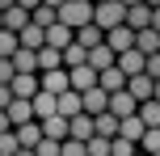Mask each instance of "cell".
<instances>
[{"instance_id":"cell-43","label":"cell","mask_w":160,"mask_h":156,"mask_svg":"<svg viewBox=\"0 0 160 156\" xmlns=\"http://www.w3.org/2000/svg\"><path fill=\"white\" fill-rule=\"evenodd\" d=\"M152 30L160 34V8H152Z\"/></svg>"},{"instance_id":"cell-21","label":"cell","mask_w":160,"mask_h":156,"mask_svg":"<svg viewBox=\"0 0 160 156\" xmlns=\"http://www.w3.org/2000/svg\"><path fill=\"white\" fill-rule=\"evenodd\" d=\"M143 131H148V127H143V118H122V127H118V135H122V139H131V143H135V148H139V139H143Z\"/></svg>"},{"instance_id":"cell-45","label":"cell","mask_w":160,"mask_h":156,"mask_svg":"<svg viewBox=\"0 0 160 156\" xmlns=\"http://www.w3.org/2000/svg\"><path fill=\"white\" fill-rule=\"evenodd\" d=\"M118 4H122V8H135V4H143V0H118Z\"/></svg>"},{"instance_id":"cell-9","label":"cell","mask_w":160,"mask_h":156,"mask_svg":"<svg viewBox=\"0 0 160 156\" xmlns=\"http://www.w3.org/2000/svg\"><path fill=\"white\" fill-rule=\"evenodd\" d=\"M72 42H76V30H68L63 21H55V25L47 30V47H55V51H68Z\"/></svg>"},{"instance_id":"cell-53","label":"cell","mask_w":160,"mask_h":156,"mask_svg":"<svg viewBox=\"0 0 160 156\" xmlns=\"http://www.w3.org/2000/svg\"><path fill=\"white\" fill-rule=\"evenodd\" d=\"M156 156H160V152H156Z\"/></svg>"},{"instance_id":"cell-31","label":"cell","mask_w":160,"mask_h":156,"mask_svg":"<svg viewBox=\"0 0 160 156\" xmlns=\"http://www.w3.org/2000/svg\"><path fill=\"white\" fill-rule=\"evenodd\" d=\"M139 152H143V156H156V152H160V127H156V131H143Z\"/></svg>"},{"instance_id":"cell-35","label":"cell","mask_w":160,"mask_h":156,"mask_svg":"<svg viewBox=\"0 0 160 156\" xmlns=\"http://www.w3.org/2000/svg\"><path fill=\"white\" fill-rule=\"evenodd\" d=\"M110 143H114V139H101V135H93V139H88V156H110Z\"/></svg>"},{"instance_id":"cell-2","label":"cell","mask_w":160,"mask_h":156,"mask_svg":"<svg viewBox=\"0 0 160 156\" xmlns=\"http://www.w3.org/2000/svg\"><path fill=\"white\" fill-rule=\"evenodd\" d=\"M93 25L97 30H118V25H127V8L118 4V0H105V4H93Z\"/></svg>"},{"instance_id":"cell-50","label":"cell","mask_w":160,"mask_h":156,"mask_svg":"<svg viewBox=\"0 0 160 156\" xmlns=\"http://www.w3.org/2000/svg\"><path fill=\"white\" fill-rule=\"evenodd\" d=\"M0 30H4V13H0Z\"/></svg>"},{"instance_id":"cell-38","label":"cell","mask_w":160,"mask_h":156,"mask_svg":"<svg viewBox=\"0 0 160 156\" xmlns=\"http://www.w3.org/2000/svg\"><path fill=\"white\" fill-rule=\"evenodd\" d=\"M13 76H17L13 59H0V84H13Z\"/></svg>"},{"instance_id":"cell-16","label":"cell","mask_w":160,"mask_h":156,"mask_svg":"<svg viewBox=\"0 0 160 156\" xmlns=\"http://www.w3.org/2000/svg\"><path fill=\"white\" fill-rule=\"evenodd\" d=\"M8 123H13V127H25V123H34V101H21V97H13V106H8Z\"/></svg>"},{"instance_id":"cell-15","label":"cell","mask_w":160,"mask_h":156,"mask_svg":"<svg viewBox=\"0 0 160 156\" xmlns=\"http://www.w3.org/2000/svg\"><path fill=\"white\" fill-rule=\"evenodd\" d=\"M17 42H21L25 51H42V47H47V30H38V25L30 21V25H25L21 34H17Z\"/></svg>"},{"instance_id":"cell-39","label":"cell","mask_w":160,"mask_h":156,"mask_svg":"<svg viewBox=\"0 0 160 156\" xmlns=\"http://www.w3.org/2000/svg\"><path fill=\"white\" fill-rule=\"evenodd\" d=\"M152 80H160V55H148V68H143Z\"/></svg>"},{"instance_id":"cell-18","label":"cell","mask_w":160,"mask_h":156,"mask_svg":"<svg viewBox=\"0 0 160 156\" xmlns=\"http://www.w3.org/2000/svg\"><path fill=\"white\" fill-rule=\"evenodd\" d=\"M76 42H80L84 51H97V47H105V30H97V25L88 21L84 30H76Z\"/></svg>"},{"instance_id":"cell-30","label":"cell","mask_w":160,"mask_h":156,"mask_svg":"<svg viewBox=\"0 0 160 156\" xmlns=\"http://www.w3.org/2000/svg\"><path fill=\"white\" fill-rule=\"evenodd\" d=\"M139 118H143L148 131H156L160 127V101H143V106H139Z\"/></svg>"},{"instance_id":"cell-14","label":"cell","mask_w":160,"mask_h":156,"mask_svg":"<svg viewBox=\"0 0 160 156\" xmlns=\"http://www.w3.org/2000/svg\"><path fill=\"white\" fill-rule=\"evenodd\" d=\"M68 80H72V93L97 89V72H93V68H72V72H68Z\"/></svg>"},{"instance_id":"cell-29","label":"cell","mask_w":160,"mask_h":156,"mask_svg":"<svg viewBox=\"0 0 160 156\" xmlns=\"http://www.w3.org/2000/svg\"><path fill=\"white\" fill-rule=\"evenodd\" d=\"M63 68L72 72V68H88V51L80 47V42H72V47L63 51Z\"/></svg>"},{"instance_id":"cell-26","label":"cell","mask_w":160,"mask_h":156,"mask_svg":"<svg viewBox=\"0 0 160 156\" xmlns=\"http://www.w3.org/2000/svg\"><path fill=\"white\" fill-rule=\"evenodd\" d=\"M76 114H84V101H80V93L68 89L63 97H59V118H76Z\"/></svg>"},{"instance_id":"cell-17","label":"cell","mask_w":160,"mask_h":156,"mask_svg":"<svg viewBox=\"0 0 160 156\" xmlns=\"http://www.w3.org/2000/svg\"><path fill=\"white\" fill-rule=\"evenodd\" d=\"M13 135H17V143H21V148H38V143H42V123L13 127Z\"/></svg>"},{"instance_id":"cell-6","label":"cell","mask_w":160,"mask_h":156,"mask_svg":"<svg viewBox=\"0 0 160 156\" xmlns=\"http://www.w3.org/2000/svg\"><path fill=\"white\" fill-rule=\"evenodd\" d=\"M105 47H110L114 55H127V51H135V30H131V25L110 30V34H105Z\"/></svg>"},{"instance_id":"cell-5","label":"cell","mask_w":160,"mask_h":156,"mask_svg":"<svg viewBox=\"0 0 160 156\" xmlns=\"http://www.w3.org/2000/svg\"><path fill=\"white\" fill-rule=\"evenodd\" d=\"M127 93L139 101V106H143V101H156V80H152L148 72H139V76H131V80H127Z\"/></svg>"},{"instance_id":"cell-52","label":"cell","mask_w":160,"mask_h":156,"mask_svg":"<svg viewBox=\"0 0 160 156\" xmlns=\"http://www.w3.org/2000/svg\"><path fill=\"white\" fill-rule=\"evenodd\" d=\"M135 156H143V152H135Z\"/></svg>"},{"instance_id":"cell-20","label":"cell","mask_w":160,"mask_h":156,"mask_svg":"<svg viewBox=\"0 0 160 156\" xmlns=\"http://www.w3.org/2000/svg\"><path fill=\"white\" fill-rule=\"evenodd\" d=\"M135 51L139 55H160V34L156 30H139L135 34Z\"/></svg>"},{"instance_id":"cell-46","label":"cell","mask_w":160,"mask_h":156,"mask_svg":"<svg viewBox=\"0 0 160 156\" xmlns=\"http://www.w3.org/2000/svg\"><path fill=\"white\" fill-rule=\"evenodd\" d=\"M42 4H51V8H63V0H42Z\"/></svg>"},{"instance_id":"cell-32","label":"cell","mask_w":160,"mask_h":156,"mask_svg":"<svg viewBox=\"0 0 160 156\" xmlns=\"http://www.w3.org/2000/svg\"><path fill=\"white\" fill-rule=\"evenodd\" d=\"M17 47H21V42H17V34L0 30V59H13V55H17Z\"/></svg>"},{"instance_id":"cell-10","label":"cell","mask_w":160,"mask_h":156,"mask_svg":"<svg viewBox=\"0 0 160 156\" xmlns=\"http://www.w3.org/2000/svg\"><path fill=\"white\" fill-rule=\"evenodd\" d=\"M97 89H105V93H122L127 89V76L118 72V63L105 68V72H97Z\"/></svg>"},{"instance_id":"cell-28","label":"cell","mask_w":160,"mask_h":156,"mask_svg":"<svg viewBox=\"0 0 160 156\" xmlns=\"http://www.w3.org/2000/svg\"><path fill=\"white\" fill-rule=\"evenodd\" d=\"M30 21L38 25V30H51V25L59 21V8H51V4H38V8L30 13Z\"/></svg>"},{"instance_id":"cell-4","label":"cell","mask_w":160,"mask_h":156,"mask_svg":"<svg viewBox=\"0 0 160 156\" xmlns=\"http://www.w3.org/2000/svg\"><path fill=\"white\" fill-rule=\"evenodd\" d=\"M8 89H13V97H21V101H34V97L42 93V84H38V76H34V72H17Z\"/></svg>"},{"instance_id":"cell-47","label":"cell","mask_w":160,"mask_h":156,"mask_svg":"<svg viewBox=\"0 0 160 156\" xmlns=\"http://www.w3.org/2000/svg\"><path fill=\"white\" fill-rule=\"evenodd\" d=\"M17 156H34V148H17Z\"/></svg>"},{"instance_id":"cell-11","label":"cell","mask_w":160,"mask_h":156,"mask_svg":"<svg viewBox=\"0 0 160 156\" xmlns=\"http://www.w3.org/2000/svg\"><path fill=\"white\" fill-rule=\"evenodd\" d=\"M59 114V97H51V93H38L34 97V123H47V118Z\"/></svg>"},{"instance_id":"cell-24","label":"cell","mask_w":160,"mask_h":156,"mask_svg":"<svg viewBox=\"0 0 160 156\" xmlns=\"http://www.w3.org/2000/svg\"><path fill=\"white\" fill-rule=\"evenodd\" d=\"M42 139H55V143H63L68 139V118H47V123H42Z\"/></svg>"},{"instance_id":"cell-51","label":"cell","mask_w":160,"mask_h":156,"mask_svg":"<svg viewBox=\"0 0 160 156\" xmlns=\"http://www.w3.org/2000/svg\"><path fill=\"white\" fill-rule=\"evenodd\" d=\"M93 4H105V0H93Z\"/></svg>"},{"instance_id":"cell-25","label":"cell","mask_w":160,"mask_h":156,"mask_svg":"<svg viewBox=\"0 0 160 156\" xmlns=\"http://www.w3.org/2000/svg\"><path fill=\"white\" fill-rule=\"evenodd\" d=\"M25 25H30V13H25L21 4H13V8L4 13V30H8V34H21Z\"/></svg>"},{"instance_id":"cell-34","label":"cell","mask_w":160,"mask_h":156,"mask_svg":"<svg viewBox=\"0 0 160 156\" xmlns=\"http://www.w3.org/2000/svg\"><path fill=\"white\" fill-rule=\"evenodd\" d=\"M59 156H88V143H80V139H63Z\"/></svg>"},{"instance_id":"cell-36","label":"cell","mask_w":160,"mask_h":156,"mask_svg":"<svg viewBox=\"0 0 160 156\" xmlns=\"http://www.w3.org/2000/svg\"><path fill=\"white\" fill-rule=\"evenodd\" d=\"M17 148H21V143H17V135H13V131L0 135V156H17Z\"/></svg>"},{"instance_id":"cell-8","label":"cell","mask_w":160,"mask_h":156,"mask_svg":"<svg viewBox=\"0 0 160 156\" xmlns=\"http://www.w3.org/2000/svg\"><path fill=\"white\" fill-rule=\"evenodd\" d=\"M110 114L118 118V123H122V118H135L139 114V101L131 97L127 89H122V93H110Z\"/></svg>"},{"instance_id":"cell-22","label":"cell","mask_w":160,"mask_h":156,"mask_svg":"<svg viewBox=\"0 0 160 156\" xmlns=\"http://www.w3.org/2000/svg\"><path fill=\"white\" fill-rule=\"evenodd\" d=\"M118 63V55H114L110 47H97V51H88V68L93 72H105V68H114Z\"/></svg>"},{"instance_id":"cell-27","label":"cell","mask_w":160,"mask_h":156,"mask_svg":"<svg viewBox=\"0 0 160 156\" xmlns=\"http://www.w3.org/2000/svg\"><path fill=\"white\" fill-rule=\"evenodd\" d=\"M13 68H17V72H34V76H38V51H25V47H17Z\"/></svg>"},{"instance_id":"cell-48","label":"cell","mask_w":160,"mask_h":156,"mask_svg":"<svg viewBox=\"0 0 160 156\" xmlns=\"http://www.w3.org/2000/svg\"><path fill=\"white\" fill-rule=\"evenodd\" d=\"M143 4H148V8H160V0H143Z\"/></svg>"},{"instance_id":"cell-3","label":"cell","mask_w":160,"mask_h":156,"mask_svg":"<svg viewBox=\"0 0 160 156\" xmlns=\"http://www.w3.org/2000/svg\"><path fill=\"white\" fill-rule=\"evenodd\" d=\"M42 93H51V97H63L68 89H72V80H68V68H55V72H42L38 76Z\"/></svg>"},{"instance_id":"cell-42","label":"cell","mask_w":160,"mask_h":156,"mask_svg":"<svg viewBox=\"0 0 160 156\" xmlns=\"http://www.w3.org/2000/svg\"><path fill=\"white\" fill-rule=\"evenodd\" d=\"M17 4H21V8H25V13H34V8H38V4H42V0H17Z\"/></svg>"},{"instance_id":"cell-19","label":"cell","mask_w":160,"mask_h":156,"mask_svg":"<svg viewBox=\"0 0 160 156\" xmlns=\"http://www.w3.org/2000/svg\"><path fill=\"white\" fill-rule=\"evenodd\" d=\"M127 25H131V30H152V8H148V4H135V8H127Z\"/></svg>"},{"instance_id":"cell-44","label":"cell","mask_w":160,"mask_h":156,"mask_svg":"<svg viewBox=\"0 0 160 156\" xmlns=\"http://www.w3.org/2000/svg\"><path fill=\"white\" fill-rule=\"evenodd\" d=\"M17 4V0H0V13H8V8H13Z\"/></svg>"},{"instance_id":"cell-49","label":"cell","mask_w":160,"mask_h":156,"mask_svg":"<svg viewBox=\"0 0 160 156\" xmlns=\"http://www.w3.org/2000/svg\"><path fill=\"white\" fill-rule=\"evenodd\" d=\"M156 101H160V80H156Z\"/></svg>"},{"instance_id":"cell-13","label":"cell","mask_w":160,"mask_h":156,"mask_svg":"<svg viewBox=\"0 0 160 156\" xmlns=\"http://www.w3.org/2000/svg\"><path fill=\"white\" fill-rule=\"evenodd\" d=\"M143 68H148V55H139V51H127V55H118V72L127 76V80H131V76H139Z\"/></svg>"},{"instance_id":"cell-12","label":"cell","mask_w":160,"mask_h":156,"mask_svg":"<svg viewBox=\"0 0 160 156\" xmlns=\"http://www.w3.org/2000/svg\"><path fill=\"white\" fill-rule=\"evenodd\" d=\"M68 139H80V143H88V139H93V118H88V114H76V118H68Z\"/></svg>"},{"instance_id":"cell-33","label":"cell","mask_w":160,"mask_h":156,"mask_svg":"<svg viewBox=\"0 0 160 156\" xmlns=\"http://www.w3.org/2000/svg\"><path fill=\"white\" fill-rule=\"evenodd\" d=\"M135 152H139V148H135L131 139H122V135H118V139L110 143V156H135Z\"/></svg>"},{"instance_id":"cell-40","label":"cell","mask_w":160,"mask_h":156,"mask_svg":"<svg viewBox=\"0 0 160 156\" xmlns=\"http://www.w3.org/2000/svg\"><path fill=\"white\" fill-rule=\"evenodd\" d=\"M13 106V89H8V84H0V110H8Z\"/></svg>"},{"instance_id":"cell-1","label":"cell","mask_w":160,"mask_h":156,"mask_svg":"<svg viewBox=\"0 0 160 156\" xmlns=\"http://www.w3.org/2000/svg\"><path fill=\"white\" fill-rule=\"evenodd\" d=\"M59 21H63L68 30H84V25L93 21V0H63Z\"/></svg>"},{"instance_id":"cell-23","label":"cell","mask_w":160,"mask_h":156,"mask_svg":"<svg viewBox=\"0 0 160 156\" xmlns=\"http://www.w3.org/2000/svg\"><path fill=\"white\" fill-rule=\"evenodd\" d=\"M55 68H63V51L42 47V51H38V76H42V72H55Z\"/></svg>"},{"instance_id":"cell-7","label":"cell","mask_w":160,"mask_h":156,"mask_svg":"<svg viewBox=\"0 0 160 156\" xmlns=\"http://www.w3.org/2000/svg\"><path fill=\"white\" fill-rule=\"evenodd\" d=\"M80 101H84V114H88V118L110 114V93H105V89H88V93H80Z\"/></svg>"},{"instance_id":"cell-41","label":"cell","mask_w":160,"mask_h":156,"mask_svg":"<svg viewBox=\"0 0 160 156\" xmlns=\"http://www.w3.org/2000/svg\"><path fill=\"white\" fill-rule=\"evenodd\" d=\"M13 131V123H8V110H0V135H8Z\"/></svg>"},{"instance_id":"cell-37","label":"cell","mask_w":160,"mask_h":156,"mask_svg":"<svg viewBox=\"0 0 160 156\" xmlns=\"http://www.w3.org/2000/svg\"><path fill=\"white\" fill-rule=\"evenodd\" d=\"M59 148H63V143H55V139H42L38 148H34V156H59Z\"/></svg>"}]
</instances>
